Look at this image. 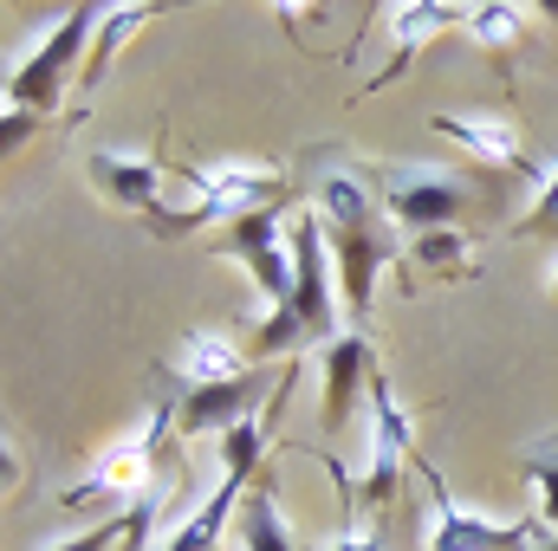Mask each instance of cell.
<instances>
[{
	"instance_id": "obj_1",
	"label": "cell",
	"mask_w": 558,
	"mask_h": 551,
	"mask_svg": "<svg viewBox=\"0 0 558 551\" xmlns=\"http://www.w3.org/2000/svg\"><path fill=\"white\" fill-rule=\"evenodd\" d=\"M98 13H105V7H65V13L46 26V39H39L26 59H13V72H7V105H26V111L46 118V111L65 98V72H72V59L92 52Z\"/></svg>"
},
{
	"instance_id": "obj_2",
	"label": "cell",
	"mask_w": 558,
	"mask_h": 551,
	"mask_svg": "<svg viewBox=\"0 0 558 551\" xmlns=\"http://www.w3.org/2000/svg\"><path fill=\"white\" fill-rule=\"evenodd\" d=\"M169 434H175V403H169V396H156L137 434H124V441L98 461V474H92V480L65 487V493H59V506H72V513H78V506H92V500H143V493L156 487L149 474H156V454H162V441H169Z\"/></svg>"
},
{
	"instance_id": "obj_3",
	"label": "cell",
	"mask_w": 558,
	"mask_h": 551,
	"mask_svg": "<svg viewBox=\"0 0 558 551\" xmlns=\"http://www.w3.org/2000/svg\"><path fill=\"white\" fill-rule=\"evenodd\" d=\"M403 461H416V428H410V415L397 403L390 377L377 370V377H371V474L357 480V500H351L344 519H364V513L390 506L397 487H403Z\"/></svg>"
},
{
	"instance_id": "obj_4",
	"label": "cell",
	"mask_w": 558,
	"mask_h": 551,
	"mask_svg": "<svg viewBox=\"0 0 558 551\" xmlns=\"http://www.w3.org/2000/svg\"><path fill=\"white\" fill-rule=\"evenodd\" d=\"M377 195H384V215L397 221V228H410V241L416 234H435V228H454L461 215H468V182L461 175H448V169H435V162H403V169H390L384 182H377Z\"/></svg>"
},
{
	"instance_id": "obj_5",
	"label": "cell",
	"mask_w": 558,
	"mask_h": 551,
	"mask_svg": "<svg viewBox=\"0 0 558 551\" xmlns=\"http://www.w3.org/2000/svg\"><path fill=\"white\" fill-rule=\"evenodd\" d=\"M416 467H422V480H428V532H422V551H520V546H533L539 526H526V519H507V526L474 519V513L441 487V474H435L422 454H416Z\"/></svg>"
},
{
	"instance_id": "obj_6",
	"label": "cell",
	"mask_w": 558,
	"mask_h": 551,
	"mask_svg": "<svg viewBox=\"0 0 558 551\" xmlns=\"http://www.w3.org/2000/svg\"><path fill=\"white\" fill-rule=\"evenodd\" d=\"M325 260H331V234H325V221L312 208H299L292 215V311L312 331V344L338 338V298H331Z\"/></svg>"
},
{
	"instance_id": "obj_7",
	"label": "cell",
	"mask_w": 558,
	"mask_h": 551,
	"mask_svg": "<svg viewBox=\"0 0 558 551\" xmlns=\"http://www.w3.org/2000/svg\"><path fill=\"white\" fill-rule=\"evenodd\" d=\"M292 377V370H286ZM286 377H267V370H247V377H228V383H202V390H182L175 396V434L189 441V434H208V428H234V421H247V415L267 409V396H274Z\"/></svg>"
},
{
	"instance_id": "obj_8",
	"label": "cell",
	"mask_w": 558,
	"mask_h": 551,
	"mask_svg": "<svg viewBox=\"0 0 558 551\" xmlns=\"http://www.w3.org/2000/svg\"><path fill=\"white\" fill-rule=\"evenodd\" d=\"M435 137H454L468 156H481V162L500 169V175H526V182H539V169H533V156H526L520 131H513L507 118H494V111H435Z\"/></svg>"
},
{
	"instance_id": "obj_9",
	"label": "cell",
	"mask_w": 558,
	"mask_h": 551,
	"mask_svg": "<svg viewBox=\"0 0 558 551\" xmlns=\"http://www.w3.org/2000/svg\"><path fill=\"white\" fill-rule=\"evenodd\" d=\"M202 182H208L215 228H228V221H241V215H260V208L286 201V175H279L274 162H254V156L215 162V169H202Z\"/></svg>"
},
{
	"instance_id": "obj_10",
	"label": "cell",
	"mask_w": 558,
	"mask_h": 551,
	"mask_svg": "<svg viewBox=\"0 0 558 551\" xmlns=\"http://www.w3.org/2000/svg\"><path fill=\"white\" fill-rule=\"evenodd\" d=\"M371 377H377V364H371L364 331H338V338L325 344V403H318V428H325V434H338V428L351 421L357 390H371Z\"/></svg>"
},
{
	"instance_id": "obj_11",
	"label": "cell",
	"mask_w": 558,
	"mask_h": 551,
	"mask_svg": "<svg viewBox=\"0 0 558 551\" xmlns=\"http://www.w3.org/2000/svg\"><path fill=\"white\" fill-rule=\"evenodd\" d=\"M331 254H338V285H344L351 318H364V311H371V298H377V273H384V267H397L390 221L357 228V234H331Z\"/></svg>"
},
{
	"instance_id": "obj_12",
	"label": "cell",
	"mask_w": 558,
	"mask_h": 551,
	"mask_svg": "<svg viewBox=\"0 0 558 551\" xmlns=\"http://www.w3.org/2000/svg\"><path fill=\"white\" fill-rule=\"evenodd\" d=\"M85 175H92V188L105 195V201H118V208H131V215H149L156 201H162V162L149 156V149H98L92 162H85Z\"/></svg>"
},
{
	"instance_id": "obj_13",
	"label": "cell",
	"mask_w": 558,
	"mask_h": 551,
	"mask_svg": "<svg viewBox=\"0 0 558 551\" xmlns=\"http://www.w3.org/2000/svg\"><path fill=\"white\" fill-rule=\"evenodd\" d=\"M312 215L325 221V234H357L384 221V195L357 175V169H318L312 182Z\"/></svg>"
},
{
	"instance_id": "obj_14",
	"label": "cell",
	"mask_w": 558,
	"mask_h": 551,
	"mask_svg": "<svg viewBox=\"0 0 558 551\" xmlns=\"http://www.w3.org/2000/svg\"><path fill=\"white\" fill-rule=\"evenodd\" d=\"M403 292H422V285H454V279H474V254H468V234L461 228H435V234H416L403 241Z\"/></svg>"
},
{
	"instance_id": "obj_15",
	"label": "cell",
	"mask_w": 558,
	"mask_h": 551,
	"mask_svg": "<svg viewBox=\"0 0 558 551\" xmlns=\"http://www.w3.org/2000/svg\"><path fill=\"white\" fill-rule=\"evenodd\" d=\"M169 370L182 377V390H202V383H228V377H247V351H234L228 338L215 331H182Z\"/></svg>"
},
{
	"instance_id": "obj_16",
	"label": "cell",
	"mask_w": 558,
	"mask_h": 551,
	"mask_svg": "<svg viewBox=\"0 0 558 551\" xmlns=\"http://www.w3.org/2000/svg\"><path fill=\"white\" fill-rule=\"evenodd\" d=\"M448 20H454V7H428V0H410V7H397V13H390V59L371 72V85H364V91L390 85V78L410 65V52H422V46H428V39L448 26Z\"/></svg>"
},
{
	"instance_id": "obj_17",
	"label": "cell",
	"mask_w": 558,
	"mask_h": 551,
	"mask_svg": "<svg viewBox=\"0 0 558 551\" xmlns=\"http://www.w3.org/2000/svg\"><path fill=\"white\" fill-rule=\"evenodd\" d=\"M234 500H247V480H234V474H221V487L162 539V551H215V539H221V526H228V513H234Z\"/></svg>"
},
{
	"instance_id": "obj_18",
	"label": "cell",
	"mask_w": 558,
	"mask_h": 551,
	"mask_svg": "<svg viewBox=\"0 0 558 551\" xmlns=\"http://www.w3.org/2000/svg\"><path fill=\"white\" fill-rule=\"evenodd\" d=\"M241 551H299L292 532H286V519H279V506H274L267 474H260V480L247 487V500H241Z\"/></svg>"
},
{
	"instance_id": "obj_19",
	"label": "cell",
	"mask_w": 558,
	"mask_h": 551,
	"mask_svg": "<svg viewBox=\"0 0 558 551\" xmlns=\"http://www.w3.org/2000/svg\"><path fill=\"white\" fill-rule=\"evenodd\" d=\"M149 13H156V7H143V0H137V7H105V13H98V33H92V52H85V78H78L85 91H92V85L105 78V65L118 59V46H124V39L137 33V26L149 20Z\"/></svg>"
},
{
	"instance_id": "obj_20",
	"label": "cell",
	"mask_w": 558,
	"mask_h": 551,
	"mask_svg": "<svg viewBox=\"0 0 558 551\" xmlns=\"http://www.w3.org/2000/svg\"><path fill=\"white\" fill-rule=\"evenodd\" d=\"M279 208H286V201L260 208V215H241V221H228V228H221V241H215V254H234L241 267H254L260 254H279Z\"/></svg>"
},
{
	"instance_id": "obj_21",
	"label": "cell",
	"mask_w": 558,
	"mask_h": 551,
	"mask_svg": "<svg viewBox=\"0 0 558 551\" xmlns=\"http://www.w3.org/2000/svg\"><path fill=\"white\" fill-rule=\"evenodd\" d=\"M461 20H468L474 46H487L500 65L513 59V46H520V26H526V13H520V7H468Z\"/></svg>"
},
{
	"instance_id": "obj_22",
	"label": "cell",
	"mask_w": 558,
	"mask_h": 551,
	"mask_svg": "<svg viewBox=\"0 0 558 551\" xmlns=\"http://www.w3.org/2000/svg\"><path fill=\"white\" fill-rule=\"evenodd\" d=\"M299 344H312V331L299 325V311H292V305H274V311L254 325V338H247V364H267V357H279V351L292 357Z\"/></svg>"
},
{
	"instance_id": "obj_23",
	"label": "cell",
	"mask_w": 558,
	"mask_h": 551,
	"mask_svg": "<svg viewBox=\"0 0 558 551\" xmlns=\"http://www.w3.org/2000/svg\"><path fill=\"white\" fill-rule=\"evenodd\" d=\"M513 234H520V241H533V234H546V241H553V234H558V162L539 169V182H533V208L513 221Z\"/></svg>"
},
{
	"instance_id": "obj_24",
	"label": "cell",
	"mask_w": 558,
	"mask_h": 551,
	"mask_svg": "<svg viewBox=\"0 0 558 551\" xmlns=\"http://www.w3.org/2000/svg\"><path fill=\"white\" fill-rule=\"evenodd\" d=\"M526 480H533V500H539L546 526L558 532V448H539V454L526 461Z\"/></svg>"
},
{
	"instance_id": "obj_25",
	"label": "cell",
	"mask_w": 558,
	"mask_h": 551,
	"mask_svg": "<svg viewBox=\"0 0 558 551\" xmlns=\"http://www.w3.org/2000/svg\"><path fill=\"white\" fill-rule=\"evenodd\" d=\"M137 532V506L124 513V519H105V526H92V532H78V539H59L52 551H111V546H124Z\"/></svg>"
},
{
	"instance_id": "obj_26",
	"label": "cell",
	"mask_w": 558,
	"mask_h": 551,
	"mask_svg": "<svg viewBox=\"0 0 558 551\" xmlns=\"http://www.w3.org/2000/svg\"><path fill=\"white\" fill-rule=\"evenodd\" d=\"M33 131H39V111H26V105H7V149H20Z\"/></svg>"
},
{
	"instance_id": "obj_27",
	"label": "cell",
	"mask_w": 558,
	"mask_h": 551,
	"mask_svg": "<svg viewBox=\"0 0 558 551\" xmlns=\"http://www.w3.org/2000/svg\"><path fill=\"white\" fill-rule=\"evenodd\" d=\"M331 551H384L371 532H364V519H344V532L331 539Z\"/></svg>"
},
{
	"instance_id": "obj_28",
	"label": "cell",
	"mask_w": 558,
	"mask_h": 551,
	"mask_svg": "<svg viewBox=\"0 0 558 551\" xmlns=\"http://www.w3.org/2000/svg\"><path fill=\"white\" fill-rule=\"evenodd\" d=\"M533 551H558V532L546 526V532H533Z\"/></svg>"
},
{
	"instance_id": "obj_29",
	"label": "cell",
	"mask_w": 558,
	"mask_h": 551,
	"mask_svg": "<svg viewBox=\"0 0 558 551\" xmlns=\"http://www.w3.org/2000/svg\"><path fill=\"white\" fill-rule=\"evenodd\" d=\"M546 285H553V298H558V260H553V279H546Z\"/></svg>"
}]
</instances>
